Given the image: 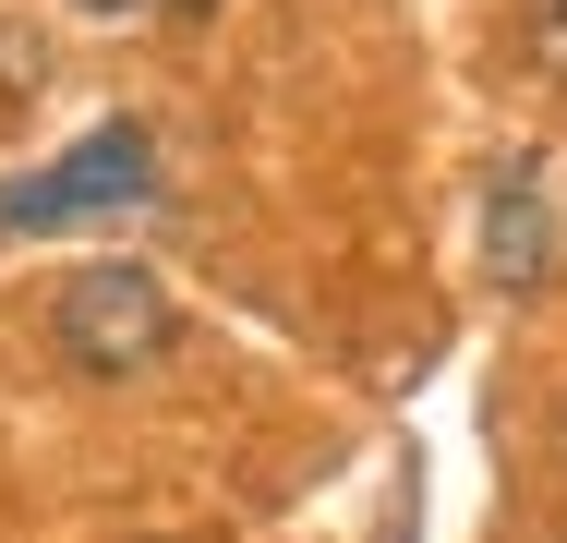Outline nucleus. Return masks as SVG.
<instances>
[{
  "label": "nucleus",
  "instance_id": "f257e3e1",
  "mask_svg": "<svg viewBox=\"0 0 567 543\" xmlns=\"http://www.w3.org/2000/svg\"><path fill=\"white\" fill-rule=\"evenodd\" d=\"M157 194V133L145 121H97L85 145H61L49 170L0 182V242H37V229H85V217H121Z\"/></svg>",
  "mask_w": 567,
  "mask_h": 543
},
{
  "label": "nucleus",
  "instance_id": "f03ea898",
  "mask_svg": "<svg viewBox=\"0 0 567 543\" xmlns=\"http://www.w3.org/2000/svg\"><path fill=\"white\" fill-rule=\"evenodd\" d=\"M169 290L145 278V266H85V278H61L49 290V338H61V362L73 375H145L157 350H169Z\"/></svg>",
  "mask_w": 567,
  "mask_h": 543
},
{
  "label": "nucleus",
  "instance_id": "7ed1b4c3",
  "mask_svg": "<svg viewBox=\"0 0 567 543\" xmlns=\"http://www.w3.org/2000/svg\"><path fill=\"white\" fill-rule=\"evenodd\" d=\"M567 254V217H556V170L544 157H507L495 182H483V278L519 303V290H544Z\"/></svg>",
  "mask_w": 567,
  "mask_h": 543
},
{
  "label": "nucleus",
  "instance_id": "20e7f679",
  "mask_svg": "<svg viewBox=\"0 0 567 543\" xmlns=\"http://www.w3.org/2000/svg\"><path fill=\"white\" fill-rule=\"evenodd\" d=\"M519 49H532V73L567 85V0H519Z\"/></svg>",
  "mask_w": 567,
  "mask_h": 543
},
{
  "label": "nucleus",
  "instance_id": "39448f33",
  "mask_svg": "<svg viewBox=\"0 0 567 543\" xmlns=\"http://www.w3.org/2000/svg\"><path fill=\"white\" fill-rule=\"evenodd\" d=\"M85 12H110V24H157V12H194V0H85Z\"/></svg>",
  "mask_w": 567,
  "mask_h": 543
}]
</instances>
